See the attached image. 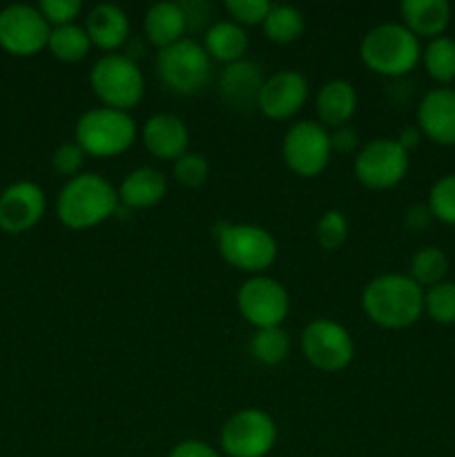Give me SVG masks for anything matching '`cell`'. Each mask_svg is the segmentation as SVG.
Instances as JSON below:
<instances>
[{
  "label": "cell",
  "mask_w": 455,
  "mask_h": 457,
  "mask_svg": "<svg viewBox=\"0 0 455 457\" xmlns=\"http://www.w3.org/2000/svg\"><path fill=\"white\" fill-rule=\"evenodd\" d=\"M451 4L446 0H404L400 4L401 25L419 40L440 38L451 25Z\"/></svg>",
  "instance_id": "44dd1931"
},
{
  "label": "cell",
  "mask_w": 455,
  "mask_h": 457,
  "mask_svg": "<svg viewBox=\"0 0 455 457\" xmlns=\"http://www.w3.org/2000/svg\"><path fill=\"white\" fill-rule=\"evenodd\" d=\"M168 457H221V453L203 440H183L170 449Z\"/></svg>",
  "instance_id": "f35d334b"
},
{
  "label": "cell",
  "mask_w": 455,
  "mask_h": 457,
  "mask_svg": "<svg viewBox=\"0 0 455 457\" xmlns=\"http://www.w3.org/2000/svg\"><path fill=\"white\" fill-rule=\"evenodd\" d=\"M138 125L129 112L92 107L76 120L74 141L94 159H114L136 143Z\"/></svg>",
  "instance_id": "277c9868"
},
{
  "label": "cell",
  "mask_w": 455,
  "mask_h": 457,
  "mask_svg": "<svg viewBox=\"0 0 455 457\" xmlns=\"http://www.w3.org/2000/svg\"><path fill=\"white\" fill-rule=\"evenodd\" d=\"M217 248L228 266L250 277L266 275L279 257L272 232L257 223H223L217 230Z\"/></svg>",
  "instance_id": "5b68a950"
},
{
  "label": "cell",
  "mask_w": 455,
  "mask_h": 457,
  "mask_svg": "<svg viewBox=\"0 0 455 457\" xmlns=\"http://www.w3.org/2000/svg\"><path fill=\"white\" fill-rule=\"evenodd\" d=\"M281 156L290 172L302 179H315L328 168L333 147L330 132L319 120H297L281 141Z\"/></svg>",
  "instance_id": "8fae6325"
},
{
  "label": "cell",
  "mask_w": 455,
  "mask_h": 457,
  "mask_svg": "<svg viewBox=\"0 0 455 457\" xmlns=\"http://www.w3.org/2000/svg\"><path fill=\"white\" fill-rule=\"evenodd\" d=\"M49 54L61 62H80L92 49V40H89L87 31L83 25L74 22V25L65 27H52L47 43Z\"/></svg>",
  "instance_id": "4316f807"
},
{
  "label": "cell",
  "mask_w": 455,
  "mask_h": 457,
  "mask_svg": "<svg viewBox=\"0 0 455 457\" xmlns=\"http://www.w3.org/2000/svg\"><path fill=\"white\" fill-rule=\"evenodd\" d=\"M201 45H203V49L212 61L232 65V62L244 61L250 40L244 27L228 18V21L212 22L203 34V43Z\"/></svg>",
  "instance_id": "cb8c5ba5"
},
{
  "label": "cell",
  "mask_w": 455,
  "mask_h": 457,
  "mask_svg": "<svg viewBox=\"0 0 455 457\" xmlns=\"http://www.w3.org/2000/svg\"><path fill=\"white\" fill-rule=\"evenodd\" d=\"M290 348H293L290 335L281 326L254 330L252 339H250V353L263 366L284 364L290 357Z\"/></svg>",
  "instance_id": "f1b7e54d"
},
{
  "label": "cell",
  "mask_w": 455,
  "mask_h": 457,
  "mask_svg": "<svg viewBox=\"0 0 455 457\" xmlns=\"http://www.w3.org/2000/svg\"><path fill=\"white\" fill-rule=\"evenodd\" d=\"M119 187L98 172H80L65 181L56 196V217L70 230H89L116 217Z\"/></svg>",
  "instance_id": "7a4b0ae2"
},
{
  "label": "cell",
  "mask_w": 455,
  "mask_h": 457,
  "mask_svg": "<svg viewBox=\"0 0 455 457\" xmlns=\"http://www.w3.org/2000/svg\"><path fill=\"white\" fill-rule=\"evenodd\" d=\"M360 58L373 74L401 79L422 61V43L401 22H382L364 34Z\"/></svg>",
  "instance_id": "3957f363"
},
{
  "label": "cell",
  "mask_w": 455,
  "mask_h": 457,
  "mask_svg": "<svg viewBox=\"0 0 455 457\" xmlns=\"http://www.w3.org/2000/svg\"><path fill=\"white\" fill-rule=\"evenodd\" d=\"M361 311L384 330L410 328L424 315V288H419L409 275L386 272L366 284L361 293Z\"/></svg>",
  "instance_id": "6da1fadb"
},
{
  "label": "cell",
  "mask_w": 455,
  "mask_h": 457,
  "mask_svg": "<svg viewBox=\"0 0 455 457\" xmlns=\"http://www.w3.org/2000/svg\"><path fill=\"white\" fill-rule=\"evenodd\" d=\"M410 168L409 152L395 138H373L364 143L352 161L357 181L375 192L393 190L406 179Z\"/></svg>",
  "instance_id": "9c48e42d"
},
{
  "label": "cell",
  "mask_w": 455,
  "mask_h": 457,
  "mask_svg": "<svg viewBox=\"0 0 455 457\" xmlns=\"http://www.w3.org/2000/svg\"><path fill=\"white\" fill-rule=\"evenodd\" d=\"M141 141L145 150L154 159L161 161H177L178 156L186 154L190 145V129L186 120L178 119L170 112H159L152 114L141 128Z\"/></svg>",
  "instance_id": "ac0fdd59"
},
{
  "label": "cell",
  "mask_w": 455,
  "mask_h": 457,
  "mask_svg": "<svg viewBox=\"0 0 455 457\" xmlns=\"http://www.w3.org/2000/svg\"><path fill=\"white\" fill-rule=\"evenodd\" d=\"M120 54H123L125 58H129V61L138 62V61H141V58H145L147 40L136 38V36H129L128 43H125L123 49H120Z\"/></svg>",
  "instance_id": "60d3db41"
},
{
  "label": "cell",
  "mask_w": 455,
  "mask_h": 457,
  "mask_svg": "<svg viewBox=\"0 0 455 457\" xmlns=\"http://www.w3.org/2000/svg\"><path fill=\"white\" fill-rule=\"evenodd\" d=\"M279 428L263 409H241L223 422L219 446L228 457H266L275 449Z\"/></svg>",
  "instance_id": "ba28073f"
},
{
  "label": "cell",
  "mask_w": 455,
  "mask_h": 457,
  "mask_svg": "<svg viewBox=\"0 0 455 457\" xmlns=\"http://www.w3.org/2000/svg\"><path fill=\"white\" fill-rule=\"evenodd\" d=\"M156 74L178 96L199 94L212 76V58L194 38H183L156 54Z\"/></svg>",
  "instance_id": "52a82bcc"
},
{
  "label": "cell",
  "mask_w": 455,
  "mask_h": 457,
  "mask_svg": "<svg viewBox=\"0 0 455 457\" xmlns=\"http://www.w3.org/2000/svg\"><path fill=\"white\" fill-rule=\"evenodd\" d=\"M223 7H226L230 21L245 29V27L263 25L272 3L270 0H226Z\"/></svg>",
  "instance_id": "836d02e7"
},
{
  "label": "cell",
  "mask_w": 455,
  "mask_h": 457,
  "mask_svg": "<svg viewBox=\"0 0 455 457\" xmlns=\"http://www.w3.org/2000/svg\"><path fill=\"white\" fill-rule=\"evenodd\" d=\"M38 9L49 27H65L79 21L83 13V3L80 0H43Z\"/></svg>",
  "instance_id": "d590c367"
},
{
  "label": "cell",
  "mask_w": 455,
  "mask_h": 457,
  "mask_svg": "<svg viewBox=\"0 0 455 457\" xmlns=\"http://www.w3.org/2000/svg\"><path fill=\"white\" fill-rule=\"evenodd\" d=\"M422 138L424 137H422V132H419L418 125H409V128H404L400 134H397L395 141L400 143V145L410 154V150H415V147L422 143Z\"/></svg>",
  "instance_id": "b9f144b4"
},
{
  "label": "cell",
  "mask_w": 455,
  "mask_h": 457,
  "mask_svg": "<svg viewBox=\"0 0 455 457\" xmlns=\"http://www.w3.org/2000/svg\"><path fill=\"white\" fill-rule=\"evenodd\" d=\"M89 85L103 107L129 112L145 96V76L123 54H103L89 70Z\"/></svg>",
  "instance_id": "8992f818"
},
{
  "label": "cell",
  "mask_w": 455,
  "mask_h": 457,
  "mask_svg": "<svg viewBox=\"0 0 455 457\" xmlns=\"http://www.w3.org/2000/svg\"><path fill=\"white\" fill-rule=\"evenodd\" d=\"M145 40L156 49H165L187 38V21L181 3H154L143 18Z\"/></svg>",
  "instance_id": "603a6c76"
},
{
  "label": "cell",
  "mask_w": 455,
  "mask_h": 457,
  "mask_svg": "<svg viewBox=\"0 0 455 457\" xmlns=\"http://www.w3.org/2000/svg\"><path fill=\"white\" fill-rule=\"evenodd\" d=\"M85 31L92 40V47H98L105 54H116L132 36V25L123 7L114 3H101L89 9L85 18Z\"/></svg>",
  "instance_id": "d6986e66"
},
{
  "label": "cell",
  "mask_w": 455,
  "mask_h": 457,
  "mask_svg": "<svg viewBox=\"0 0 455 457\" xmlns=\"http://www.w3.org/2000/svg\"><path fill=\"white\" fill-rule=\"evenodd\" d=\"M315 239L321 250L335 253L348 239V219L342 210H326L315 226Z\"/></svg>",
  "instance_id": "1f68e13d"
},
{
  "label": "cell",
  "mask_w": 455,
  "mask_h": 457,
  "mask_svg": "<svg viewBox=\"0 0 455 457\" xmlns=\"http://www.w3.org/2000/svg\"><path fill=\"white\" fill-rule=\"evenodd\" d=\"M87 154L80 150V145L76 141H65L54 150L52 154V165H54V172L65 177L67 181L74 177H79L83 172V165Z\"/></svg>",
  "instance_id": "e575fe53"
},
{
  "label": "cell",
  "mask_w": 455,
  "mask_h": 457,
  "mask_svg": "<svg viewBox=\"0 0 455 457\" xmlns=\"http://www.w3.org/2000/svg\"><path fill=\"white\" fill-rule=\"evenodd\" d=\"M172 177L183 187H201L210 177V161L201 152L187 150L172 163Z\"/></svg>",
  "instance_id": "d6a6232c"
},
{
  "label": "cell",
  "mask_w": 455,
  "mask_h": 457,
  "mask_svg": "<svg viewBox=\"0 0 455 457\" xmlns=\"http://www.w3.org/2000/svg\"><path fill=\"white\" fill-rule=\"evenodd\" d=\"M236 308L254 330L275 328L290 312V295L281 281L268 275H254L236 290Z\"/></svg>",
  "instance_id": "7c38bea8"
},
{
  "label": "cell",
  "mask_w": 455,
  "mask_h": 457,
  "mask_svg": "<svg viewBox=\"0 0 455 457\" xmlns=\"http://www.w3.org/2000/svg\"><path fill=\"white\" fill-rule=\"evenodd\" d=\"M431 221H433V217H431V210H428V205L415 204V205H410V208H406L404 226L409 228V230H424V228H426Z\"/></svg>",
  "instance_id": "ab89813d"
},
{
  "label": "cell",
  "mask_w": 455,
  "mask_h": 457,
  "mask_svg": "<svg viewBox=\"0 0 455 457\" xmlns=\"http://www.w3.org/2000/svg\"><path fill=\"white\" fill-rule=\"evenodd\" d=\"M52 27L38 7L13 3L0 9V47L13 56H36L47 49Z\"/></svg>",
  "instance_id": "4fadbf2b"
},
{
  "label": "cell",
  "mask_w": 455,
  "mask_h": 457,
  "mask_svg": "<svg viewBox=\"0 0 455 457\" xmlns=\"http://www.w3.org/2000/svg\"><path fill=\"white\" fill-rule=\"evenodd\" d=\"M424 138L442 147H455V89L435 87L418 105V123Z\"/></svg>",
  "instance_id": "2e32d148"
},
{
  "label": "cell",
  "mask_w": 455,
  "mask_h": 457,
  "mask_svg": "<svg viewBox=\"0 0 455 457\" xmlns=\"http://www.w3.org/2000/svg\"><path fill=\"white\" fill-rule=\"evenodd\" d=\"M449 275V257L437 245H424L410 259L409 277L419 288H431V286L446 281Z\"/></svg>",
  "instance_id": "83f0119b"
},
{
  "label": "cell",
  "mask_w": 455,
  "mask_h": 457,
  "mask_svg": "<svg viewBox=\"0 0 455 457\" xmlns=\"http://www.w3.org/2000/svg\"><path fill=\"white\" fill-rule=\"evenodd\" d=\"M263 80L266 76H263L261 65L244 58V61L223 67L219 76V96L232 110L250 112L257 107Z\"/></svg>",
  "instance_id": "e0dca14e"
},
{
  "label": "cell",
  "mask_w": 455,
  "mask_h": 457,
  "mask_svg": "<svg viewBox=\"0 0 455 457\" xmlns=\"http://www.w3.org/2000/svg\"><path fill=\"white\" fill-rule=\"evenodd\" d=\"M263 36L275 45H290L299 40L306 29V18L293 4H272L263 21Z\"/></svg>",
  "instance_id": "d4e9b609"
},
{
  "label": "cell",
  "mask_w": 455,
  "mask_h": 457,
  "mask_svg": "<svg viewBox=\"0 0 455 457\" xmlns=\"http://www.w3.org/2000/svg\"><path fill=\"white\" fill-rule=\"evenodd\" d=\"M302 353L312 369L321 373H339L355 360V339L343 324L319 317L303 328Z\"/></svg>",
  "instance_id": "30bf717a"
},
{
  "label": "cell",
  "mask_w": 455,
  "mask_h": 457,
  "mask_svg": "<svg viewBox=\"0 0 455 457\" xmlns=\"http://www.w3.org/2000/svg\"><path fill=\"white\" fill-rule=\"evenodd\" d=\"M424 312L440 326H455V281H442L424 290Z\"/></svg>",
  "instance_id": "f546056e"
},
{
  "label": "cell",
  "mask_w": 455,
  "mask_h": 457,
  "mask_svg": "<svg viewBox=\"0 0 455 457\" xmlns=\"http://www.w3.org/2000/svg\"><path fill=\"white\" fill-rule=\"evenodd\" d=\"M183 12H186V21H187V31L196 34V31H208V27L212 25L210 22V4L201 3V0H192V3H181Z\"/></svg>",
  "instance_id": "8d00e7d4"
},
{
  "label": "cell",
  "mask_w": 455,
  "mask_h": 457,
  "mask_svg": "<svg viewBox=\"0 0 455 457\" xmlns=\"http://www.w3.org/2000/svg\"><path fill=\"white\" fill-rule=\"evenodd\" d=\"M308 94H310V85L302 71H275L263 80L257 110L270 120H288L303 110Z\"/></svg>",
  "instance_id": "5bb4252c"
},
{
  "label": "cell",
  "mask_w": 455,
  "mask_h": 457,
  "mask_svg": "<svg viewBox=\"0 0 455 457\" xmlns=\"http://www.w3.org/2000/svg\"><path fill=\"white\" fill-rule=\"evenodd\" d=\"M168 195V179L161 170L143 165L132 170L119 186L120 205L128 210H147L159 205Z\"/></svg>",
  "instance_id": "7402d4cb"
},
{
  "label": "cell",
  "mask_w": 455,
  "mask_h": 457,
  "mask_svg": "<svg viewBox=\"0 0 455 457\" xmlns=\"http://www.w3.org/2000/svg\"><path fill=\"white\" fill-rule=\"evenodd\" d=\"M440 87H451L455 80V38L440 36V38L428 40L426 47H422V61H419Z\"/></svg>",
  "instance_id": "484cf974"
},
{
  "label": "cell",
  "mask_w": 455,
  "mask_h": 457,
  "mask_svg": "<svg viewBox=\"0 0 455 457\" xmlns=\"http://www.w3.org/2000/svg\"><path fill=\"white\" fill-rule=\"evenodd\" d=\"M428 210L431 217L444 226L455 228V172L437 179L428 190Z\"/></svg>",
  "instance_id": "4dcf8cb0"
},
{
  "label": "cell",
  "mask_w": 455,
  "mask_h": 457,
  "mask_svg": "<svg viewBox=\"0 0 455 457\" xmlns=\"http://www.w3.org/2000/svg\"><path fill=\"white\" fill-rule=\"evenodd\" d=\"M317 119L326 129H337L351 123L357 112V89L351 80L333 79L317 92Z\"/></svg>",
  "instance_id": "ffe728a7"
},
{
  "label": "cell",
  "mask_w": 455,
  "mask_h": 457,
  "mask_svg": "<svg viewBox=\"0 0 455 457\" xmlns=\"http://www.w3.org/2000/svg\"><path fill=\"white\" fill-rule=\"evenodd\" d=\"M330 147H333V152H337V154H352V152H360V134H357L351 125L330 129Z\"/></svg>",
  "instance_id": "74e56055"
},
{
  "label": "cell",
  "mask_w": 455,
  "mask_h": 457,
  "mask_svg": "<svg viewBox=\"0 0 455 457\" xmlns=\"http://www.w3.org/2000/svg\"><path fill=\"white\" fill-rule=\"evenodd\" d=\"M47 196L34 181H16L0 195V228L9 235H22L43 219Z\"/></svg>",
  "instance_id": "9a60e30c"
}]
</instances>
